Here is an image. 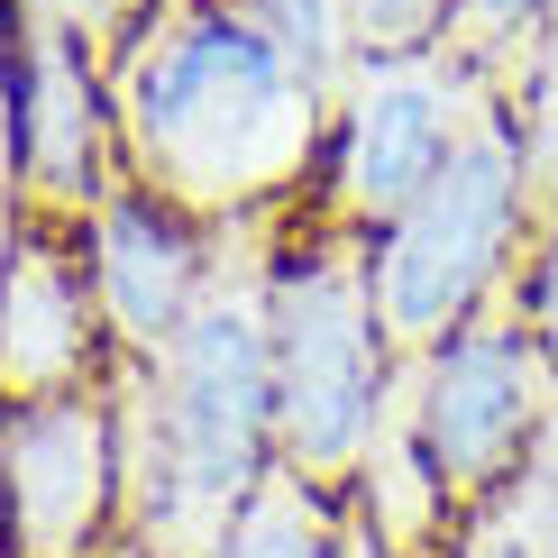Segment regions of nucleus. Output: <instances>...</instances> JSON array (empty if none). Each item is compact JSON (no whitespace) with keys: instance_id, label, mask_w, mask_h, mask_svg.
Listing matches in <instances>:
<instances>
[{"instance_id":"obj_1","label":"nucleus","mask_w":558,"mask_h":558,"mask_svg":"<svg viewBox=\"0 0 558 558\" xmlns=\"http://www.w3.org/2000/svg\"><path fill=\"white\" fill-rule=\"evenodd\" d=\"M110 110H120L129 174L202 220L284 202L330 137V101L229 0H193V10L156 19L110 64Z\"/></svg>"},{"instance_id":"obj_2","label":"nucleus","mask_w":558,"mask_h":558,"mask_svg":"<svg viewBox=\"0 0 558 558\" xmlns=\"http://www.w3.org/2000/svg\"><path fill=\"white\" fill-rule=\"evenodd\" d=\"M266 339H275V458L312 485L357 495L393 422V366H403L376 302V257L357 229L312 211L302 239L266 257Z\"/></svg>"},{"instance_id":"obj_3","label":"nucleus","mask_w":558,"mask_h":558,"mask_svg":"<svg viewBox=\"0 0 558 558\" xmlns=\"http://www.w3.org/2000/svg\"><path fill=\"white\" fill-rule=\"evenodd\" d=\"M531 229H541V183H531L522 129H513L504 101H485L476 129L458 137V156L439 166V183L385 229V239H366L393 348L422 357V348H439L449 330L504 312Z\"/></svg>"},{"instance_id":"obj_4","label":"nucleus","mask_w":558,"mask_h":558,"mask_svg":"<svg viewBox=\"0 0 558 558\" xmlns=\"http://www.w3.org/2000/svg\"><path fill=\"white\" fill-rule=\"evenodd\" d=\"M393 430L449 522L531 476V458L558 430V376L513 320V302L412 357V393L393 403Z\"/></svg>"},{"instance_id":"obj_5","label":"nucleus","mask_w":558,"mask_h":558,"mask_svg":"<svg viewBox=\"0 0 558 558\" xmlns=\"http://www.w3.org/2000/svg\"><path fill=\"white\" fill-rule=\"evenodd\" d=\"M485 92L468 56H366L330 101L320 137V220L385 239L393 220L439 183L458 137L476 129Z\"/></svg>"},{"instance_id":"obj_6","label":"nucleus","mask_w":558,"mask_h":558,"mask_svg":"<svg viewBox=\"0 0 558 558\" xmlns=\"http://www.w3.org/2000/svg\"><path fill=\"white\" fill-rule=\"evenodd\" d=\"M0 10H10V202L19 220L83 229L129 183L110 64L46 0H0Z\"/></svg>"},{"instance_id":"obj_7","label":"nucleus","mask_w":558,"mask_h":558,"mask_svg":"<svg viewBox=\"0 0 558 558\" xmlns=\"http://www.w3.org/2000/svg\"><path fill=\"white\" fill-rule=\"evenodd\" d=\"M120 531L129 468L110 376L0 412V558H101Z\"/></svg>"},{"instance_id":"obj_8","label":"nucleus","mask_w":558,"mask_h":558,"mask_svg":"<svg viewBox=\"0 0 558 558\" xmlns=\"http://www.w3.org/2000/svg\"><path fill=\"white\" fill-rule=\"evenodd\" d=\"M83 266H92V293H101V320H110L120 357H166L174 330L202 312V293L220 284L202 211L166 202L137 174L83 220Z\"/></svg>"},{"instance_id":"obj_9","label":"nucleus","mask_w":558,"mask_h":558,"mask_svg":"<svg viewBox=\"0 0 558 558\" xmlns=\"http://www.w3.org/2000/svg\"><path fill=\"white\" fill-rule=\"evenodd\" d=\"M120 366L83 266V229L19 220L10 275H0V403H46V393H83Z\"/></svg>"},{"instance_id":"obj_10","label":"nucleus","mask_w":558,"mask_h":558,"mask_svg":"<svg viewBox=\"0 0 558 558\" xmlns=\"http://www.w3.org/2000/svg\"><path fill=\"white\" fill-rule=\"evenodd\" d=\"M348 549H357V495L275 468L257 495L229 513L211 558H348Z\"/></svg>"},{"instance_id":"obj_11","label":"nucleus","mask_w":558,"mask_h":558,"mask_svg":"<svg viewBox=\"0 0 558 558\" xmlns=\"http://www.w3.org/2000/svg\"><path fill=\"white\" fill-rule=\"evenodd\" d=\"M430 558H558V430H549V449L531 458V476L504 485L476 513H458Z\"/></svg>"},{"instance_id":"obj_12","label":"nucleus","mask_w":558,"mask_h":558,"mask_svg":"<svg viewBox=\"0 0 558 558\" xmlns=\"http://www.w3.org/2000/svg\"><path fill=\"white\" fill-rule=\"evenodd\" d=\"M275 56L293 64L320 101H339V83L357 74V37H348V0H229Z\"/></svg>"},{"instance_id":"obj_13","label":"nucleus","mask_w":558,"mask_h":558,"mask_svg":"<svg viewBox=\"0 0 558 558\" xmlns=\"http://www.w3.org/2000/svg\"><path fill=\"white\" fill-rule=\"evenodd\" d=\"M348 37L366 56H458V0H348Z\"/></svg>"},{"instance_id":"obj_14","label":"nucleus","mask_w":558,"mask_h":558,"mask_svg":"<svg viewBox=\"0 0 558 558\" xmlns=\"http://www.w3.org/2000/svg\"><path fill=\"white\" fill-rule=\"evenodd\" d=\"M558 28V0H458V56L468 64H495V56H531Z\"/></svg>"},{"instance_id":"obj_15","label":"nucleus","mask_w":558,"mask_h":558,"mask_svg":"<svg viewBox=\"0 0 558 558\" xmlns=\"http://www.w3.org/2000/svg\"><path fill=\"white\" fill-rule=\"evenodd\" d=\"M513 320L531 330V348L549 357V376H558V202L541 211V229H531V247H522V275H513Z\"/></svg>"},{"instance_id":"obj_16","label":"nucleus","mask_w":558,"mask_h":558,"mask_svg":"<svg viewBox=\"0 0 558 558\" xmlns=\"http://www.w3.org/2000/svg\"><path fill=\"white\" fill-rule=\"evenodd\" d=\"M46 10H56V19H64V28H74L101 64H120L129 46L147 37L156 19H166V0H46Z\"/></svg>"},{"instance_id":"obj_17","label":"nucleus","mask_w":558,"mask_h":558,"mask_svg":"<svg viewBox=\"0 0 558 558\" xmlns=\"http://www.w3.org/2000/svg\"><path fill=\"white\" fill-rule=\"evenodd\" d=\"M0 202H10V10H0Z\"/></svg>"},{"instance_id":"obj_18","label":"nucleus","mask_w":558,"mask_h":558,"mask_svg":"<svg viewBox=\"0 0 558 558\" xmlns=\"http://www.w3.org/2000/svg\"><path fill=\"white\" fill-rule=\"evenodd\" d=\"M101 558H166V549H147V541H137V531H120V541H110Z\"/></svg>"},{"instance_id":"obj_19","label":"nucleus","mask_w":558,"mask_h":558,"mask_svg":"<svg viewBox=\"0 0 558 558\" xmlns=\"http://www.w3.org/2000/svg\"><path fill=\"white\" fill-rule=\"evenodd\" d=\"M10 239H19V202H0V275H10Z\"/></svg>"},{"instance_id":"obj_20","label":"nucleus","mask_w":558,"mask_h":558,"mask_svg":"<svg viewBox=\"0 0 558 558\" xmlns=\"http://www.w3.org/2000/svg\"><path fill=\"white\" fill-rule=\"evenodd\" d=\"M348 558H393V549L376 541V531H366V513H357V549H348Z\"/></svg>"},{"instance_id":"obj_21","label":"nucleus","mask_w":558,"mask_h":558,"mask_svg":"<svg viewBox=\"0 0 558 558\" xmlns=\"http://www.w3.org/2000/svg\"><path fill=\"white\" fill-rule=\"evenodd\" d=\"M0 412H10V403H0Z\"/></svg>"}]
</instances>
